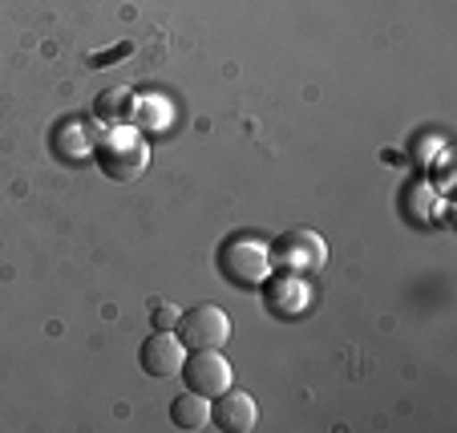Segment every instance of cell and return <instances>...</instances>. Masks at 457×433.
<instances>
[{
	"mask_svg": "<svg viewBox=\"0 0 457 433\" xmlns=\"http://www.w3.org/2000/svg\"><path fill=\"white\" fill-rule=\"evenodd\" d=\"M94 113L102 126H121V121H134V94L129 89H105L94 102Z\"/></svg>",
	"mask_w": 457,
	"mask_h": 433,
	"instance_id": "cell-11",
	"label": "cell"
},
{
	"mask_svg": "<svg viewBox=\"0 0 457 433\" xmlns=\"http://www.w3.org/2000/svg\"><path fill=\"white\" fill-rule=\"evenodd\" d=\"M138 361L150 377L158 381H170V377L182 373V364H187V345L174 337V329H154L138 348Z\"/></svg>",
	"mask_w": 457,
	"mask_h": 433,
	"instance_id": "cell-6",
	"label": "cell"
},
{
	"mask_svg": "<svg viewBox=\"0 0 457 433\" xmlns=\"http://www.w3.org/2000/svg\"><path fill=\"white\" fill-rule=\"evenodd\" d=\"M179 316L174 304H154V329H179Z\"/></svg>",
	"mask_w": 457,
	"mask_h": 433,
	"instance_id": "cell-13",
	"label": "cell"
},
{
	"mask_svg": "<svg viewBox=\"0 0 457 433\" xmlns=\"http://www.w3.org/2000/svg\"><path fill=\"white\" fill-rule=\"evenodd\" d=\"M179 340L187 345V353L223 348L231 340V316L219 304H199V308H190V312L179 316Z\"/></svg>",
	"mask_w": 457,
	"mask_h": 433,
	"instance_id": "cell-4",
	"label": "cell"
},
{
	"mask_svg": "<svg viewBox=\"0 0 457 433\" xmlns=\"http://www.w3.org/2000/svg\"><path fill=\"white\" fill-rule=\"evenodd\" d=\"M170 421L179 425V429H203V425H211V397H203V393H195V389L179 393V397L170 401Z\"/></svg>",
	"mask_w": 457,
	"mask_h": 433,
	"instance_id": "cell-10",
	"label": "cell"
},
{
	"mask_svg": "<svg viewBox=\"0 0 457 433\" xmlns=\"http://www.w3.org/2000/svg\"><path fill=\"white\" fill-rule=\"evenodd\" d=\"M211 421H215L223 433H251L255 421H259V405H255L251 393H243V389L231 385L227 393L215 397V405H211Z\"/></svg>",
	"mask_w": 457,
	"mask_h": 433,
	"instance_id": "cell-8",
	"label": "cell"
},
{
	"mask_svg": "<svg viewBox=\"0 0 457 433\" xmlns=\"http://www.w3.org/2000/svg\"><path fill=\"white\" fill-rule=\"evenodd\" d=\"M324 260H328V243L316 231H308V227L284 231L271 243V268L292 271V276H312V271L324 268Z\"/></svg>",
	"mask_w": 457,
	"mask_h": 433,
	"instance_id": "cell-3",
	"label": "cell"
},
{
	"mask_svg": "<svg viewBox=\"0 0 457 433\" xmlns=\"http://www.w3.org/2000/svg\"><path fill=\"white\" fill-rule=\"evenodd\" d=\"M182 381H187V389L215 401L219 393H227L235 385V373H231V361L219 348H199V353L187 356V364H182Z\"/></svg>",
	"mask_w": 457,
	"mask_h": 433,
	"instance_id": "cell-5",
	"label": "cell"
},
{
	"mask_svg": "<svg viewBox=\"0 0 457 433\" xmlns=\"http://www.w3.org/2000/svg\"><path fill=\"white\" fill-rule=\"evenodd\" d=\"M263 300H268L271 316H279V321H295V316L312 304L308 276H292V271L268 276V284H263Z\"/></svg>",
	"mask_w": 457,
	"mask_h": 433,
	"instance_id": "cell-7",
	"label": "cell"
},
{
	"mask_svg": "<svg viewBox=\"0 0 457 433\" xmlns=\"http://www.w3.org/2000/svg\"><path fill=\"white\" fill-rule=\"evenodd\" d=\"M166 121H170V105L162 97H134V126L138 130H166Z\"/></svg>",
	"mask_w": 457,
	"mask_h": 433,
	"instance_id": "cell-12",
	"label": "cell"
},
{
	"mask_svg": "<svg viewBox=\"0 0 457 433\" xmlns=\"http://www.w3.org/2000/svg\"><path fill=\"white\" fill-rule=\"evenodd\" d=\"M97 150V130H89V121L70 118L53 130V154L70 166H86Z\"/></svg>",
	"mask_w": 457,
	"mask_h": 433,
	"instance_id": "cell-9",
	"label": "cell"
},
{
	"mask_svg": "<svg viewBox=\"0 0 457 433\" xmlns=\"http://www.w3.org/2000/svg\"><path fill=\"white\" fill-rule=\"evenodd\" d=\"M97 166H102L105 179L113 182H134L150 171V142L146 134L134 126V121H121V126H105L97 130V150H94Z\"/></svg>",
	"mask_w": 457,
	"mask_h": 433,
	"instance_id": "cell-1",
	"label": "cell"
},
{
	"mask_svg": "<svg viewBox=\"0 0 457 433\" xmlns=\"http://www.w3.org/2000/svg\"><path fill=\"white\" fill-rule=\"evenodd\" d=\"M271 243L259 239V235H231V239H223V247H219V276L227 279L231 287H239V292H259V287L268 284L271 276Z\"/></svg>",
	"mask_w": 457,
	"mask_h": 433,
	"instance_id": "cell-2",
	"label": "cell"
}]
</instances>
